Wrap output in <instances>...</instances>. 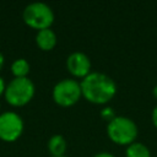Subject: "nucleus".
<instances>
[{"mask_svg":"<svg viewBox=\"0 0 157 157\" xmlns=\"http://www.w3.org/2000/svg\"><path fill=\"white\" fill-rule=\"evenodd\" d=\"M82 97L92 104H107L117 93L115 81L103 72L88 74L80 81Z\"/></svg>","mask_w":157,"mask_h":157,"instance_id":"f257e3e1","label":"nucleus"},{"mask_svg":"<svg viewBox=\"0 0 157 157\" xmlns=\"http://www.w3.org/2000/svg\"><path fill=\"white\" fill-rule=\"evenodd\" d=\"M137 134L139 129L136 123L125 115H117L107 124V135L117 145L129 146L135 142Z\"/></svg>","mask_w":157,"mask_h":157,"instance_id":"f03ea898","label":"nucleus"},{"mask_svg":"<svg viewBox=\"0 0 157 157\" xmlns=\"http://www.w3.org/2000/svg\"><path fill=\"white\" fill-rule=\"evenodd\" d=\"M36 92L34 83L28 77H15L5 88V99L10 105L22 107L33 98Z\"/></svg>","mask_w":157,"mask_h":157,"instance_id":"7ed1b4c3","label":"nucleus"},{"mask_svg":"<svg viewBox=\"0 0 157 157\" xmlns=\"http://www.w3.org/2000/svg\"><path fill=\"white\" fill-rule=\"evenodd\" d=\"M23 22L33 28L40 31L45 28H50L54 22V12L52 7L44 2H31L28 4L22 13Z\"/></svg>","mask_w":157,"mask_h":157,"instance_id":"20e7f679","label":"nucleus"},{"mask_svg":"<svg viewBox=\"0 0 157 157\" xmlns=\"http://www.w3.org/2000/svg\"><path fill=\"white\" fill-rule=\"evenodd\" d=\"M53 101L64 108L75 105L82 97L80 82L75 78H64L55 83L52 91Z\"/></svg>","mask_w":157,"mask_h":157,"instance_id":"39448f33","label":"nucleus"},{"mask_svg":"<svg viewBox=\"0 0 157 157\" xmlns=\"http://www.w3.org/2000/svg\"><path fill=\"white\" fill-rule=\"evenodd\" d=\"M23 128V120L17 113L7 110L0 114V140L5 142L16 141L22 135Z\"/></svg>","mask_w":157,"mask_h":157,"instance_id":"423d86ee","label":"nucleus"},{"mask_svg":"<svg viewBox=\"0 0 157 157\" xmlns=\"http://www.w3.org/2000/svg\"><path fill=\"white\" fill-rule=\"evenodd\" d=\"M66 69L75 80H82L91 74V60L87 54L82 52H74L66 58Z\"/></svg>","mask_w":157,"mask_h":157,"instance_id":"0eeeda50","label":"nucleus"},{"mask_svg":"<svg viewBox=\"0 0 157 157\" xmlns=\"http://www.w3.org/2000/svg\"><path fill=\"white\" fill-rule=\"evenodd\" d=\"M56 42H58L56 34L52 28L40 29L36 34V43L40 50L49 52V50L54 49V47L56 45Z\"/></svg>","mask_w":157,"mask_h":157,"instance_id":"6e6552de","label":"nucleus"},{"mask_svg":"<svg viewBox=\"0 0 157 157\" xmlns=\"http://www.w3.org/2000/svg\"><path fill=\"white\" fill-rule=\"evenodd\" d=\"M66 147H67L66 140L60 134H55L48 140V151L50 156H54V157L65 156Z\"/></svg>","mask_w":157,"mask_h":157,"instance_id":"1a4fd4ad","label":"nucleus"},{"mask_svg":"<svg viewBox=\"0 0 157 157\" xmlns=\"http://www.w3.org/2000/svg\"><path fill=\"white\" fill-rule=\"evenodd\" d=\"M125 157H152L150 148L142 142H132L126 146Z\"/></svg>","mask_w":157,"mask_h":157,"instance_id":"9d476101","label":"nucleus"},{"mask_svg":"<svg viewBox=\"0 0 157 157\" xmlns=\"http://www.w3.org/2000/svg\"><path fill=\"white\" fill-rule=\"evenodd\" d=\"M29 69V63L23 58L16 59L11 64V72L15 77H27Z\"/></svg>","mask_w":157,"mask_h":157,"instance_id":"9b49d317","label":"nucleus"},{"mask_svg":"<svg viewBox=\"0 0 157 157\" xmlns=\"http://www.w3.org/2000/svg\"><path fill=\"white\" fill-rule=\"evenodd\" d=\"M101 117H102V119H104V120H107L109 123L110 120H113L117 117V114H115V112H114V109L112 107H104L101 110Z\"/></svg>","mask_w":157,"mask_h":157,"instance_id":"f8f14e48","label":"nucleus"},{"mask_svg":"<svg viewBox=\"0 0 157 157\" xmlns=\"http://www.w3.org/2000/svg\"><path fill=\"white\" fill-rule=\"evenodd\" d=\"M151 120H152V124L153 126L157 129V104L153 107L152 109V113H151Z\"/></svg>","mask_w":157,"mask_h":157,"instance_id":"ddd939ff","label":"nucleus"},{"mask_svg":"<svg viewBox=\"0 0 157 157\" xmlns=\"http://www.w3.org/2000/svg\"><path fill=\"white\" fill-rule=\"evenodd\" d=\"M92 157H115V156L110 152H98V153L93 155Z\"/></svg>","mask_w":157,"mask_h":157,"instance_id":"4468645a","label":"nucleus"},{"mask_svg":"<svg viewBox=\"0 0 157 157\" xmlns=\"http://www.w3.org/2000/svg\"><path fill=\"white\" fill-rule=\"evenodd\" d=\"M5 88H6L5 81H4V78L0 76V96H2V94L5 93Z\"/></svg>","mask_w":157,"mask_h":157,"instance_id":"2eb2a0df","label":"nucleus"},{"mask_svg":"<svg viewBox=\"0 0 157 157\" xmlns=\"http://www.w3.org/2000/svg\"><path fill=\"white\" fill-rule=\"evenodd\" d=\"M4 63H5V58H4V54L0 52V70L2 69V66H4Z\"/></svg>","mask_w":157,"mask_h":157,"instance_id":"dca6fc26","label":"nucleus"},{"mask_svg":"<svg viewBox=\"0 0 157 157\" xmlns=\"http://www.w3.org/2000/svg\"><path fill=\"white\" fill-rule=\"evenodd\" d=\"M152 96H153V98L157 101V85H155L153 88H152Z\"/></svg>","mask_w":157,"mask_h":157,"instance_id":"f3484780","label":"nucleus"},{"mask_svg":"<svg viewBox=\"0 0 157 157\" xmlns=\"http://www.w3.org/2000/svg\"><path fill=\"white\" fill-rule=\"evenodd\" d=\"M50 157H54V156H50ZM60 157H66V156H60Z\"/></svg>","mask_w":157,"mask_h":157,"instance_id":"a211bd4d","label":"nucleus"}]
</instances>
